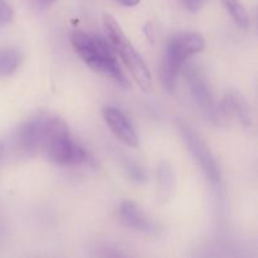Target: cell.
<instances>
[{
  "mask_svg": "<svg viewBox=\"0 0 258 258\" xmlns=\"http://www.w3.org/2000/svg\"><path fill=\"white\" fill-rule=\"evenodd\" d=\"M71 44L88 67L96 72L110 76L123 87H130L127 78L118 66L111 43L97 35L90 37L81 30H75L71 34Z\"/></svg>",
  "mask_w": 258,
  "mask_h": 258,
  "instance_id": "obj_1",
  "label": "cell"
},
{
  "mask_svg": "<svg viewBox=\"0 0 258 258\" xmlns=\"http://www.w3.org/2000/svg\"><path fill=\"white\" fill-rule=\"evenodd\" d=\"M103 25H105L106 32H107L111 45L118 53L121 59L123 60L128 72L133 76L139 87L143 91L150 90L151 86H153L150 70L144 62L143 58L140 57V54L134 49L133 44L126 37L123 30L121 29L120 24L110 14H105L103 15Z\"/></svg>",
  "mask_w": 258,
  "mask_h": 258,
  "instance_id": "obj_2",
  "label": "cell"
},
{
  "mask_svg": "<svg viewBox=\"0 0 258 258\" xmlns=\"http://www.w3.org/2000/svg\"><path fill=\"white\" fill-rule=\"evenodd\" d=\"M76 143L71 139L64 121L57 116H47L40 149L49 160L60 165H72Z\"/></svg>",
  "mask_w": 258,
  "mask_h": 258,
  "instance_id": "obj_3",
  "label": "cell"
},
{
  "mask_svg": "<svg viewBox=\"0 0 258 258\" xmlns=\"http://www.w3.org/2000/svg\"><path fill=\"white\" fill-rule=\"evenodd\" d=\"M178 128L179 131H180L181 136H183V140L185 141L186 146H188V149L191 151V154H193L197 164L201 166L204 175H206L212 183H218V181L221 180V171H219L216 158H214L213 154L211 153V150H209L208 146L206 145V143H204V141L199 138V135H197L196 131H194L190 126L186 125V123L179 121Z\"/></svg>",
  "mask_w": 258,
  "mask_h": 258,
  "instance_id": "obj_4",
  "label": "cell"
},
{
  "mask_svg": "<svg viewBox=\"0 0 258 258\" xmlns=\"http://www.w3.org/2000/svg\"><path fill=\"white\" fill-rule=\"evenodd\" d=\"M47 116H37L25 121L15 131V146L25 156H34L40 149Z\"/></svg>",
  "mask_w": 258,
  "mask_h": 258,
  "instance_id": "obj_5",
  "label": "cell"
},
{
  "mask_svg": "<svg viewBox=\"0 0 258 258\" xmlns=\"http://www.w3.org/2000/svg\"><path fill=\"white\" fill-rule=\"evenodd\" d=\"M188 80L196 105L208 120L216 122L218 120V107L216 106L212 91L207 85L204 76L202 75L201 71L190 66L188 71Z\"/></svg>",
  "mask_w": 258,
  "mask_h": 258,
  "instance_id": "obj_6",
  "label": "cell"
},
{
  "mask_svg": "<svg viewBox=\"0 0 258 258\" xmlns=\"http://www.w3.org/2000/svg\"><path fill=\"white\" fill-rule=\"evenodd\" d=\"M206 47L204 38L199 33L196 32H183L178 33L169 40L165 49L173 53L174 55L186 62L190 55L201 53Z\"/></svg>",
  "mask_w": 258,
  "mask_h": 258,
  "instance_id": "obj_7",
  "label": "cell"
},
{
  "mask_svg": "<svg viewBox=\"0 0 258 258\" xmlns=\"http://www.w3.org/2000/svg\"><path fill=\"white\" fill-rule=\"evenodd\" d=\"M102 115L108 127L111 128V131L115 134L118 140H121L126 145L133 146V148L138 146V135L127 121V118L120 110L113 107H105L102 111Z\"/></svg>",
  "mask_w": 258,
  "mask_h": 258,
  "instance_id": "obj_8",
  "label": "cell"
},
{
  "mask_svg": "<svg viewBox=\"0 0 258 258\" xmlns=\"http://www.w3.org/2000/svg\"><path fill=\"white\" fill-rule=\"evenodd\" d=\"M118 217L126 227H131L148 234L158 233V226L155 222L146 217L134 202L123 201L118 207Z\"/></svg>",
  "mask_w": 258,
  "mask_h": 258,
  "instance_id": "obj_9",
  "label": "cell"
},
{
  "mask_svg": "<svg viewBox=\"0 0 258 258\" xmlns=\"http://www.w3.org/2000/svg\"><path fill=\"white\" fill-rule=\"evenodd\" d=\"M221 111L226 116L234 115L244 126L252 125V113L248 102L238 92H231L222 102Z\"/></svg>",
  "mask_w": 258,
  "mask_h": 258,
  "instance_id": "obj_10",
  "label": "cell"
},
{
  "mask_svg": "<svg viewBox=\"0 0 258 258\" xmlns=\"http://www.w3.org/2000/svg\"><path fill=\"white\" fill-rule=\"evenodd\" d=\"M184 63L185 62H183L176 55H174L173 53L165 49L163 64H161V83H163V87L165 88L168 93L175 92L176 85H178L179 72H180Z\"/></svg>",
  "mask_w": 258,
  "mask_h": 258,
  "instance_id": "obj_11",
  "label": "cell"
},
{
  "mask_svg": "<svg viewBox=\"0 0 258 258\" xmlns=\"http://www.w3.org/2000/svg\"><path fill=\"white\" fill-rule=\"evenodd\" d=\"M23 62V54L17 48H8L0 52V76L13 75Z\"/></svg>",
  "mask_w": 258,
  "mask_h": 258,
  "instance_id": "obj_12",
  "label": "cell"
},
{
  "mask_svg": "<svg viewBox=\"0 0 258 258\" xmlns=\"http://www.w3.org/2000/svg\"><path fill=\"white\" fill-rule=\"evenodd\" d=\"M158 180L159 186H160V191L159 196L164 202L168 201L170 198L171 193L174 191V186H175V178H174V171L170 168V165L166 163H161L158 169Z\"/></svg>",
  "mask_w": 258,
  "mask_h": 258,
  "instance_id": "obj_13",
  "label": "cell"
},
{
  "mask_svg": "<svg viewBox=\"0 0 258 258\" xmlns=\"http://www.w3.org/2000/svg\"><path fill=\"white\" fill-rule=\"evenodd\" d=\"M223 3L234 22L243 29H247L249 27V15L239 0H223Z\"/></svg>",
  "mask_w": 258,
  "mask_h": 258,
  "instance_id": "obj_14",
  "label": "cell"
},
{
  "mask_svg": "<svg viewBox=\"0 0 258 258\" xmlns=\"http://www.w3.org/2000/svg\"><path fill=\"white\" fill-rule=\"evenodd\" d=\"M126 171H127L128 176H130L135 183L143 184L148 180V175H146L145 170H144L141 166H139L135 161H126Z\"/></svg>",
  "mask_w": 258,
  "mask_h": 258,
  "instance_id": "obj_15",
  "label": "cell"
},
{
  "mask_svg": "<svg viewBox=\"0 0 258 258\" xmlns=\"http://www.w3.org/2000/svg\"><path fill=\"white\" fill-rule=\"evenodd\" d=\"M13 19V9L7 0H0V25H7Z\"/></svg>",
  "mask_w": 258,
  "mask_h": 258,
  "instance_id": "obj_16",
  "label": "cell"
},
{
  "mask_svg": "<svg viewBox=\"0 0 258 258\" xmlns=\"http://www.w3.org/2000/svg\"><path fill=\"white\" fill-rule=\"evenodd\" d=\"M184 3H185L186 8H188L190 12L196 13L202 9V7L204 5L206 0H184Z\"/></svg>",
  "mask_w": 258,
  "mask_h": 258,
  "instance_id": "obj_17",
  "label": "cell"
},
{
  "mask_svg": "<svg viewBox=\"0 0 258 258\" xmlns=\"http://www.w3.org/2000/svg\"><path fill=\"white\" fill-rule=\"evenodd\" d=\"M144 32H145L146 38H148V39L153 43L154 42V28H153V25H151V23H146L145 27H144Z\"/></svg>",
  "mask_w": 258,
  "mask_h": 258,
  "instance_id": "obj_18",
  "label": "cell"
},
{
  "mask_svg": "<svg viewBox=\"0 0 258 258\" xmlns=\"http://www.w3.org/2000/svg\"><path fill=\"white\" fill-rule=\"evenodd\" d=\"M117 3H120L123 7H135L140 3V0H116Z\"/></svg>",
  "mask_w": 258,
  "mask_h": 258,
  "instance_id": "obj_19",
  "label": "cell"
},
{
  "mask_svg": "<svg viewBox=\"0 0 258 258\" xmlns=\"http://www.w3.org/2000/svg\"><path fill=\"white\" fill-rule=\"evenodd\" d=\"M34 2L39 8H48L50 7L55 0H34Z\"/></svg>",
  "mask_w": 258,
  "mask_h": 258,
  "instance_id": "obj_20",
  "label": "cell"
},
{
  "mask_svg": "<svg viewBox=\"0 0 258 258\" xmlns=\"http://www.w3.org/2000/svg\"><path fill=\"white\" fill-rule=\"evenodd\" d=\"M4 150H5V145H4V141L0 139V160H2L3 158V154H4Z\"/></svg>",
  "mask_w": 258,
  "mask_h": 258,
  "instance_id": "obj_21",
  "label": "cell"
}]
</instances>
